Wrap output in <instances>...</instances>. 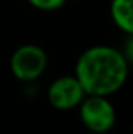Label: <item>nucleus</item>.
Masks as SVG:
<instances>
[{"label": "nucleus", "mask_w": 133, "mask_h": 134, "mask_svg": "<svg viewBox=\"0 0 133 134\" xmlns=\"http://www.w3.org/2000/svg\"><path fill=\"white\" fill-rule=\"evenodd\" d=\"M111 19L119 30L133 34V0H111Z\"/></svg>", "instance_id": "5"}, {"label": "nucleus", "mask_w": 133, "mask_h": 134, "mask_svg": "<svg viewBox=\"0 0 133 134\" xmlns=\"http://www.w3.org/2000/svg\"><path fill=\"white\" fill-rule=\"evenodd\" d=\"M74 76L86 95L110 97L125 84L129 59L114 47L94 45L78 56Z\"/></svg>", "instance_id": "1"}, {"label": "nucleus", "mask_w": 133, "mask_h": 134, "mask_svg": "<svg viewBox=\"0 0 133 134\" xmlns=\"http://www.w3.org/2000/svg\"><path fill=\"white\" fill-rule=\"evenodd\" d=\"M28 3L41 11H53L61 8L66 3V0H28Z\"/></svg>", "instance_id": "6"}, {"label": "nucleus", "mask_w": 133, "mask_h": 134, "mask_svg": "<svg viewBox=\"0 0 133 134\" xmlns=\"http://www.w3.org/2000/svg\"><path fill=\"white\" fill-rule=\"evenodd\" d=\"M85 91L74 75H64L53 80L47 89L49 103L58 111H69L78 108L85 98Z\"/></svg>", "instance_id": "4"}, {"label": "nucleus", "mask_w": 133, "mask_h": 134, "mask_svg": "<svg viewBox=\"0 0 133 134\" xmlns=\"http://www.w3.org/2000/svg\"><path fill=\"white\" fill-rule=\"evenodd\" d=\"M78 108L83 125L93 133H108L116 123V109L105 95H85Z\"/></svg>", "instance_id": "2"}, {"label": "nucleus", "mask_w": 133, "mask_h": 134, "mask_svg": "<svg viewBox=\"0 0 133 134\" xmlns=\"http://www.w3.org/2000/svg\"><path fill=\"white\" fill-rule=\"evenodd\" d=\"M47 53L34 44H25L14 50L9 59V69L19 81L32 83L38 80L47 69Z\"/></svg>", "instance_id": "3"}]
</instances>
